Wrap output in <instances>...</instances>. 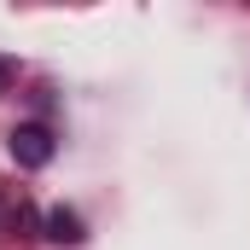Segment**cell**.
I'll use <instances>...</instances> for the list:
<instances>
[{"mask_svg":"<svg viewBox=\"0 0 250 250\" xmlns=\"http://www.w3.org/2000/svg\"><path fill=\"white\" fill-rule=\"evenodd\" d=\"M53 151H59V140H53L47 123H18L12 128V163L18 169H47Z\"/></svg>","mask_w":250,"mask_h":250,"instance_id":"1","label":"cell"},{"mask_svg":"<svg viewBox=\"0 0 250 250\" xmlns=\"http://www.w3.org/2000/svg\"><path fill=\"white\" fill-rule=\"evenodd\" d=\"M47 239H53V245H82L87 227H82L76 209H53V215H47Z\"/></svg>","mask_w":250,"mask_h":250,"instance_id":"2","label":"cell"},{"mask_svg":"<svg viewBox=\"0 0 250 250\" xmlns=\"http://www.w3.org/2000/svg\"><path fill=\"white\" fill-rule=\"evenodd\" d=\"M12 82H18V64H12V59H0V93H6Z\"/></svg>","mask_w":250,"mask_h":250,"instance_id":"3","label":"cell"},{"mask_svg":"<svg viewBox=\"0 0 250 250\" xmlns=\"http://www.w3.org/2000/svg\"><path fill=\"white\" fill-rule=\"evenodd\" d=\"M12 215H18V209H6V204H0V227H12Z\"/></svg>","mask_w":250,"mask_h":250,"instance_id":"4","label":"cell"}]
</instances>
